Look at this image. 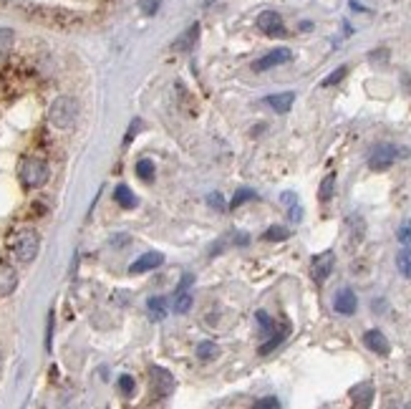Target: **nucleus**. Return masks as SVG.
Returning a JSON list of instances; mask_svg holds the SVG:
<instances>
[{
    "mask_svg": "<svg viewBox=\"0 0 411 409\" xmlns=\"http://www.w3.org/2000/svg\"><path fill=\"white\" fill-rule=\"evenodd\" d=\"M278 407H280V402L275 397H265V399L255 402V409H278Z\"/></svg>",
    "mask_w": 411,
    "mask_h": 409,
    "instance_id": "31",
    "label": "nucleus"
},
{
    "mask_svg": "<svg viewBox=\"0 0 411 409\" xmlns=\"http://www.w3.org/2000/svg\"><path fill=\"white\" fill-rule=\"evenodd\" d=\"M363 344H366V349H371V351L378 356H389V351H391L389 339H386L383 331H378V328H371V331L363 333Z\"/></svg>",
    "mask_w": 411,
    "mask_h": 409,
    "instance_id": "10",
    "label": "nucleus"
},
{
    "mask_svg": "<svg viewBox=\"0 0 411 409\" xmlns=\"http://www.w3.org/2000/svg\"><path fill=\"white\" fill-rule=\"evenodd\" d=\"M18 288V271L10 263H0V299H6Z\"/></svg>",
    "mask_w": 411,
    "mask_h": 409,
    "instance_id": "13",
    "label": "nucleus"
},
{
    "mask_svg": "<svg viewBox=\"0 0 411 409\" xmlns=\"http://www.w3.org/2000/svg\"><path fill=\"white\" fill-rule=\"evenodd\" d=\"M192 281H195L192 276L182 278L180 288L175 291V303H172L175 313H187L189 311V306H192V293H189V285H192Z\"/></svg>",
    "mask_w": 411,
    "mask_h": 409,
    "instance_id": "12",
    "label": "nucleus"
},
{
    "mask_svg": "<svg viewBox=\"0 0 411 409\" xmlns=\"http://www.w3.org/2000/svg\"><path fill=\"white\" fill-rule=\"evenodd\" d=\"M255 197H258V194L252 192V190H237L235 197H232V202H230V208H232V210H237V208H240V205H245V202H247V200H255Z\"/></svg>",
    "mask_w": 411,
    "mask_h": 409,
    "instance_id": "25",
    "label": "nucleus"
},
{
    "mask_svg": "<svg viewBox=\"0 0 411 409\" xmlns=\"http://www.w3.org/2000/svg\"><path fill=\"white\" fill-rule=\"evenodd\" d=\"M258 28L263 31L265 35H272V38H278V35H286V26H283V18H280L275 10H263L258 15Z\"/></svg>",
    "mask_w": 411,
    "mask_h": 409,
    "instance_id": "7",
    "label": "nucleus"
},
{
    "mask_svg": "<svg viewBox=\"0 0 411 409\" xmlns=\"http://www.w3.org/2000/svg\"><path fill=\"white\" fill-rule=\"evenodd\" d=\"M207 202H209V208L220 210V212H225V208H227V205H225V200H222V194H220V192H212V194H209Z\"/></svg>",
    "mask_w": 411,
    "mask_h": 409,
    "instance_id": "30",
    "label": "nucleus"
},
{
    "mask_svg": "<svg viewBox=\"0 0 411 409\" xmlns=\"http://www.w3.org/2000/svg\"><path fill=\"white\" fill-rule=\"evenodd\" d=\"M333 192H335V174H326L321 182V190H318V200L321 202H331L333 200Z\"/></svg>",
    "mask_w": 411,
    "mask_h": 409,
    "instance_id": "20",
    "label": "nucleus"
},
{
    "mask_svg": "<svg viewBox=\"0 0 411 409\" xmlns=\"http://www.w3.org/2000/svg\"><path fill=\"white\" fill-rule=\"evenodd\" d=\"M164 265V256L161 253H147V256L137 258L132 265H129V273L132 276H139V273H149L154 268H161Z\"/></svg>",
    "mask_w": 411,
    "mask_h": 409,
    "instance_id": "11",
    "label": "nucleus"
},
{
    "mask_svg": "<svg viewBox=\"0 0 411 409\" xmlns=\"http://www.w3.org/2000/svg\"><path fill=\"white\" fill-rule=\"evenodd\" d=\"M333 265H335L333 250L318 253V256H313V263H311V278H313L318 285H323L328 278H331V273H333Z\"/></svg>",
    "mask_w": 411,
    "mask_h": 409,
    "instance_id": "5",
    "label": "nucleus"
},
{
    "mask_svg": "<svg viewBox=\"0 0 411 409\" xmlns=\"http://www.w3.org/2000/svg\"><path fill=\"white\" fill-rule=\"evenodd\" d=\"M349 397L351 402H353V407H371V402H374V384L371 382L356 384V387L349 389Z\"/></svg>",
    "mask_w": 411,
    "mask_h": 409,
    "instance_id": "14",
    "label": "nucleus"
},
{
    "mask_svg": "<svg viewBox=\"0 0 411 409\" xmlns=\"http://www.w3.org/2000/svg\"><path fill=\"white\" fill-rule=\"evenodd\" d=\"M346 74H349V66H338V69L331 74L328 78H323L321 86H333V83H341L343 78H346Z\"/></svg>",
    "mask_w": 411,
    "mask_h": 409,
    "instance_id": "26",
    "label": "nucleus"
},
{
    "mask_svg": "<svg viewBox=\"0 0 411 409\" xmlns=\"http://www.w3.org/2000/svg\"><path fill=\"white\" fill-rule=\"evenodd\" d=\"M290 220H293V222L303 220V208H300L298 202H293V205H290Z\"/></svg>",
    "mask_w": 411,
    "mask_h": 409,
    "instance_id": "33",
    "label": "nucleus"
},
{
    "mask_svg": "<svg viewBox=\"0 0 411 409\" xmlns=\"http://www.w3.org/2000/svg\"><path fill=\"white\" fill-rule=\"evenodd\" d=\"M147 308H149V313H152L154 321H161L164 316H167V303H164V299H159V296L149 299L147 301Z\"/></svg>",
    "mask_w": 411,
    "mask_h": 409,
    "instance_id": "22",
    "label": "nucleus"
},
{
    "mask_svg": "<svg viewBox=\"0 0 411 409\" xmlns=\"http://www.w3.org/2000/svg\"><path fill=\"white\" fill-rule=\"evenodd\" d=\"M396 268L404 278H411V248L409 245L396 256Z\"/></svg>",
    "mask_w": 411,
    "mask_h": 409,
    "instance_id": "24",
    "label": "nucleus"
},
{
    "mask_svg": "<svg viewBox=\"0 0 411 409\" xmlns=\"http://www.w3.org/2000/svg\"><path fill=\"white\" fill-rule=\"evenodd\" d=\"M333 311L341 313V316H353V313L358 311V299H356V293L351 291V288H343V291L335 293Z\"/></svg>",
    "mask_w": 411,
    "mask_h": 409,
    "instance_id": "9",
    "label": "nucleus"
},
{
    "mask_svg": "<svg viewBox=\"0 0 411 409\" xmlns=\"http://www.w3.org/2000/svg\"><path fill=\"white\" fill-rule=\"evenodd\" d=\"M255 319H258V324H260V328H263L265 336H270V333L275 331V326H272V319H270V316H268L265 311H258V313H255Z\"/></svg>",
    "mask_w": 411,
    "mask_h": 409,
    "instance_id": "28",
    "label": "nucleus"
},
{
    "mask_svg": "<svg viewBox=\"0 0 411 409\" xmlns=\"http://www.w3.org/2000/svg\"><path fill=\"white\" fill-rule=\"evenodd\" d=\"M283 202H286L288 208H290V205H293V202H298V200H295V194H293V192H286V194H283Z\"/></svg>",
    "mask_w": 411,
    "mask_h": 409,
    "instance_id": "35",
    "label": "nucleus"
},
{
    "mask_svg": "<svg viewBox=\"0 0 411 409\" xmlns=\"http://www.w3.org/2000/svg\"><path fill=\"white\" fill-rule=\"evenodd\" d=\"M197 35H200V23L189 26L187 31H184V33H182L180 38L172 43V49H175V51H189L197 43Z\"/></svg>",
    "mask_w": 411,
    "mask_h": 409,
    "instance_id": "16",
    "label": "nucleus"
},
{
    "mask_svg": "<svg viewBox=\"0 0 411 409\" xmlns=\"http://www.w3.org/2000/svg\"><path fill=\"white\" fill-rule=\"evenodd\" d=\"M38 250H41V235H38L33 228H26V230H21V233L15 235L13 253H15V258H18L21 263H30V260H35Z\"/></svg>",
    "mask_w": 411,
    "mask_h": 409,
    "instance_id": "3",
    "label": "nucleus"
},
{
    "mask_svg": "<svg viewBox=\"0 0 411 409\" xmlns=\"http://www.w3.org/2000/svg\"><path fill=\"white\" fill-rule=\"evenodd\" d=\"M119 389H121V394H134V389H137V384H134V379L129 374L119 376Z\"/></svg>",
    "mask_w": 411,
    "mask_h": 409,
    "instance_id": "29",
    "label": "nucleus"
},
{
    "mask_svg": "<svg viewBox=\"0 0 411 409\" xmlns=\"http://www.w3.org/2000/svg\"><path fill=\"white\" fill-rule=\"evenodd\" d=\"M288 237H290V230L283 228V225H270V228L263 233V240H268V243H283Z\"/></svg>",
    "mask_w": 411,
    "mask_h": 409,
    "instance_id": "19",
    "label": "nucleus"
},
{
    "mask_svg": "<svg viewBox=\"0 0 411 409\" xmlns=\"http://www.w3.org/2000/svg\"><path fill=\"white\" fill-rule=\"evenodd\" d=\"M13 43H15V33L10 28H0V61H6L8 53L13 51Z\"/></svg>",
    "mask_w": 411,
    "mask_h": 409,
    "instance_id": "18",
    "label": "nucleus"
},
{
    "mask_svg": "<svg viewBox=\"0 0 411 409\" xmlns=\"http://www.w3.org/2000/svg\"><path fill=\"white\" fill-rule=\"evenodd\" d=\"M18 177H21L23 187L28 190H38L43 187L51 177V169H49V162L43 160V157H26L18 167Z\"/></svg>",
    "mask_w": 411,
    "mask_h": 409,
    "instance_id": "1",
    "label": "nucleus"
},
{
    "mask_svg": "<svg viewBox=\"0 0 411 409\" xmlns=\"http://www.w3.org/2000/svg\"><path fill=\"white\" fill-rule=\"evenodd\" d=\"M157 6H159V0H149V3H144V10L152 13V10H157Z\"/></svg>",
    "mask_w": 411,
    "mask_h": 409,
    "instance_id": "36",
    "label": "nucleus"
},
{
    "mask_svg": "<svg viewBox=\"0 0 411 409\" xmlns=\"http://www.w3.org/2000/svg\"><path fill=\"white\" fill-rule=\"evenodd\" d=\"M51 339H53V311H51L49 316V339H46V347L51 349Z\"/></svg>",
    "mask_w": 411,
    "mask_h": 409,
    "instance_id": "34",
    "label": "nucleus"
},
{
    "mask_svg": "<svg viewBox=\"0 0 411 409\" xmlns=\"http://www.w3.org/2000/svg\"><path fill=\"white\" fill-rule=\"evenodd\" d=\"M286 336H288V326H283L280 328V331H272L270 333V341H268V344H263V347H260V354H270L272 349H278L280 344H283V341H286Z\"/></svg>",
    "mask_w": 411,
    "mask_h": 409,
    "instance_id": "21",
    "label": "nucleus"
},
{
    "mask_svg": "<svg viewBox=\"0 0 411 409\" xmlns=\"http://www.w3.org/2000/svg\"><path fill=\"white\" fill-rule=\"evenodd\" d=\"M149 376H152V387L159 399H167L175 392V376L169 374L164 367H152L149 369Z\"/></svg>",
    "mask_w": 411,
    "mask_h": 409,
    "instance_id": "6",
    "label": "nucleus"
},
{
    "mask_svg": "<svg viewBox=\"0 0 411 409\" xmlns=\"http://www.w3.org/2000/svg\"><path fill=\"white\" fill-rule=\"evenodd\" d=\"M293 58V53H290V49H275L270 51L268 56H263V58H258V61L252 63V71H268V69H275V66H283V63H288Z\"/></svg>",
    "mask_w": 411,
    "mask_h": 409,
    "instance_id": "8",
    "label": "nucleus"
},
{
    "mask_svg": "<svg viewBox=\"0 0 411 409\" xmlns=\"http://www.w3.org/2000/svg\"><path fill=\"white\" fill-rule=\"evenodd\" d=\"M396 157H399L396 147L389 144V142H383V144H376L374 149H371L369 167L374 169V172H383V169H389V167L396 162Z\"/></svg>",
    "mask_w": 411,
    "mask_h": 409,
    "instance_id": "4",
    "label": "nucleus"
},
{
    "mask_svg": "<svg viewBox=\"0 0 411 409\" xmlns=\"http://www.w3.org/2000/svg\"><path fill=\"white\" fill-rule=\"evenodd\" d=\"M265 101H268V106H270V109L278 111V114H288V111H290V106H293V101H295V94H293V91L270 94V97H265Z\"/></svg>",
    "mask_w": 411,
    "mask_h": 409,
    "instance_id": "15",
    "label": "nucleus"
},
{
    "mask_svg": "<svg viewBox=\"0 0 411 409\" xmlns=\"http://www.w3.org/2000/svg\"><path fill=\"white\" fill-rule=\"evenodd\" d=\"M137 174H139L141 180H152L154 177V162H149V160L137 162Z\"/></svg>",
    "mask_w": 411,
    "mask_h": 409,
    "instance_id": "27",
    "label": "nucleus"
},
{
    "mask_svg": "<svg viewBox=\"0 0 411 409\" xmlns=\"http://www.w3.org/2000/svg\"><path fill=\"white\" fill-rule=\"evenodd\" d=\"M217 354H220V347H217L215 341H200V344H197V356L202 361L215 359Z\"/></svg>",
    "mask_w": 411,
    "mask_h": 409,
    "instance_id": "23",
    "label": "nucleus"
},
{
    "mask_svg": "<svg viewBox=\"0 0 411 409\" xmlns=\"http://www.w3.org/2000/svg\"><path fill=\"white\" fill-rule=\"evenodd\" d=\"M399 240L404 245H409L411 243V220L409 222H404L401 228H399Z\"/></svg>",
    "mask_w": 411,
    "mask_h": 409,
    "instance_id": "32",
    "label": "nucleus"
},
{
    "mask_svg": "<svg viewBox=\"0 0 411 409\" xmlns=\"http://www.w3.org/2000/svg\"><path fill=\"white\" fill-rule=\"evenodd\" d=\"M114 197H116L119 205H121V208H126V210L137 208V202H139V200H137V194L126 187V185H119V187L114 190Z\"/></svg>",
    "mask_w": 411,
    "mask_h": 409,
    "instance_id": "17",
    "label": "nucleus"
},
{
    "mask_svg": "<svg viewBox=\"0 0 411 409\" xmlns=\"http://www.w3.org/2000/svg\"><path fill=\"white\" fill-rule=\"evenodd\" d=\"M78 119V101L73 97H58L49 109V122L56 129H71Z\"/></svg>",
    "mask_w": 411,
    "mask_h": 409,
    "instance_id": "2",
    "label": "nucleus"
}]
</instances>
